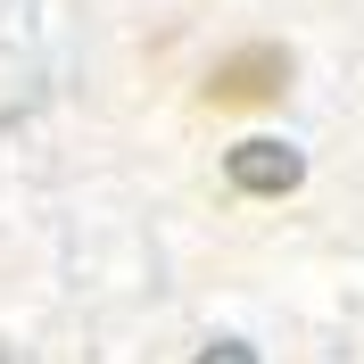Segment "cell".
I'll use <instances>...</instances> for the list:
<instances>
[{
	"label": "cell",
	"instance_id": "7a4b0ae2",
	"mask_svg": "<svg viewBox=\"0 0 364 364\" xmlns=\"http://www.w3.org/2000/svg\"><path fill=\"white\" fill-rule=\"evenodd\" d=\"M224 174H232V191H249V199H273V191H298V149H282V141H240L224 158Z\"/></svg>",
	"mask_w": 364,
	"mask_h": 364
},
{
	"label": "cell",
	"instance_id": "6da1fadb",
	"mask_svg": "<svg viewBox=\"0 0 364 364\" xmlns=\"http://www.w3.org/2000/svg\"><path fill=\"white\" fill-rule=\"evenodd\" d=\"M290 83V50L282 42H249L207 67V108H257V100H282Z\"/></svg>",
	"mask_w": 364,
	"mask_h": 364
},
{
	"label": "cell",
	"instance_id": "3957f363",
	"mask_svg": "<svg viewBox=\"0 0 364 364\" xmlns=\"http://www.w3.org/2000/svg\"><path fill=\"white\" fill-rule=\"evenodd\" d=\"M199 364H249V356H240V348H215V356H199Z\"/></svg>",
	"mask_w": 364,
	"mask_h": 364
}]
</instances>
